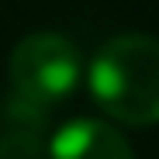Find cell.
<instances>
[{
  "label": "cell",
  "mask_w": 159,
  "mask_h": 159,
  "mask_svg": "<svg viewBox=\"0 0 159 159\" xmlns=\"http://www.w3.org/2000/svg\"><path fill=\"white\" fill-rule=\"evenodd\" d=\"M45 156L48 159H135V149L111 121L76 118L59 131H52Z\"/></svg>",
  "instance_id": "3"
},
{
  "label": "cell",
  "mask_w": 159,
  "mask_h": 159,
  "mask_svg": "<svg viewBox=\"0 0 159 159\" xmlns=\"http://www.w3.org/2000/svg\"><path fill=\"white\" fill-rule=\"evenodd\" d=\"M80 73H83L80 48L59 31H35L21 38L7 62L11 97L48 114L66 97H73Z\"/></svg>",
  "instance_id": "2"
},
{
  "label": "cell",
  "mask_w": 159,
  "mask_h": 159,
  "mask_svg": "<svg viewBox=\"0 0 159 159\" xmlns=\"http://www.w3.org/2000/svg\"><path fill=\"white\" fill-rule=\"evenodd\" d=\"M48 111L7 100L0 125V159H45L48 152Z\"/></svg>",
  "instance_id": "4"
},
{
  "label": "cell",
  "mask_w": 159,
  "mask_h": 159,
  "mask_svg": "<svg viewBox=\"0 0 159 159\" xmlns=\"http://www.w3.org/2000/svg\"><path fill=\"white\" fill-rule=\"evenodd\" d=\"M87 87L107 118L131 128L159 125V38L139 31L107 38L87 69Z\"/></svg>",
  "instance_id": "1"
}]
</instances>
